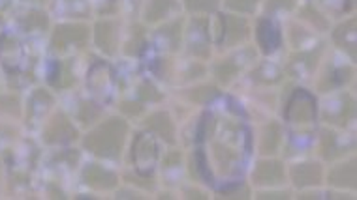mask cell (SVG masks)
<instances>
[{
    "instance_id": "6da1fadb",
    "label": "cell",
    "mask_w": 357,
    "mask_h": 200,
    "mask_svg": "<svg viewBox=\"0 0 357 200\" xmlns=\"http://www.w3.org/2000/svg\"><path fill=\"white\" fill-rule=\"evenodd\" d=\"M126 133H128L126 122L121 118H109L86 135L85 148L100 158H117L123 150Z\"/></svg>"
},
{
    "instance_id": "7a4b0ae2",
    "label": "cell",
    "mask_w": 357,
    "mask_h": 200,
    "mask_svg": "<svg viewBox=\"0 0 357 200\" xmlns=\"http://www.w3.org/2000/svg\"><path fill=\"white\" fill-rule=\"evenodd\" d=\"M86 38H89V28L85 24L79 23H70V24H61L56 26L53 32V40H51V47L64 53L70 47H79L85 45Z\"/></svg>"
},
{
    "instance_id": "3957f363",
    "label": "cell",
    "mask_w": 357,
    "mask_h": 200,
    "mask_svg": "<svg viewBox=\"0 0 357 200\" xmlns=\"http://www.w3.org/2000/svg\"><path fill=\"white\" fill-rule=\"evenodd\" d=\"M316 116V101L305 90H296L286 105V118L291 124H310Z\"/></svg>"
},
{
    "instance_id": "277c9868",
    "label": "cell",
    "mask_w": 357,
    "mask_h": 200,
    "mask_svg": "<svg viewBox=\"0 0 357 200\" xmlns=\"http://www.w3.org/2000/svg\"><path fill=\"white\" fill-rule=\"evenodd\" d=\"M134 163L139 172H149L154 167L156 161V144L151 135H137L136 142H134Z\"/></svg>"
},
{
    "instance_id": "5b68a950",
    "label": "cell",
    "mask_w": 357,
    "mask_h": 200,
    "mask_svg": "<svg viewBox=\"0 0 357 200\" xmlns=\"http://www.w3.org/2000/svg\"><path fill=\"white\" fill-rule=\"evenodd\" d=\"M75 128L70 124V120L64 115H56L51 118L47 128L43 129V140L50 144H59V142H68L75 139Z\"/></svg>"
},
{
    "instance_id": "8992f818",
    "label": "cell",
    "mask_w": 357,
    "mask_h": 200,
    "mask_svg": "<svg viewBox=\"0 0 357 200\" xmlns=\"http://www.w3.org/2000/svg\"><path fill=\"white\" fill-rule=\"evenodd\" d=\"M83 180H85L89 188L100 189V191L113 189L117 185V176L111 170H105L104 167H100V165H89L85 172H83Z\"/></svg>"
},
{
    "instance_id": "52a82bcc",
    "label": "cell",
    "mask_w": 357,
    "mask_h": 200,
    "mask_svg": "<svg viewBox=\"0 0 357 200\" xmlns=\"http://www.w3.org/2000/svg\"><path fill=\"white\" fill-rule=\"evenodd\" d=\"M284 180V169L278 161H259L254 170V182L258 185H277Z\"/></svg>"
},
{
    "instance_id": "ba28073f",
    "label": "cell",
    "mask_w": 357,
    "mask_h": 200,
    "mask_svg": "<svg viewBox=\"0 0 357 200\" xmlns=\"http://www.w3.org/2000/svg\"><path fill=\"white\" fill-rule=\"evenodd\" d=\"M291 180H294L297 188L318 185V183H321V167L316 163L296 165L291 169Z\"/></svg>"
},
{
    "instance_id": "9c48e42d",
    "label": "cell",
    "mask_w": 357,
    "mask_h": 200,
    "mask_svg": "<svg viewBox=\"0 0 357 200\" xmlns=\"http://www.w3.org/2000/svg\"><path fill=\"white\" fill-rule=\"evenodd\" d=\"M96 45H98L104 53L113 55L115 47H117V24L113 21H100L96 24Z\"/></svg>"
},
{
    "instance_id": "30bf717a",
    "label": "cell",
    "mask_w": 357,
    "mask_h": 200,
    "mask_svg": "<svg viewBox=\"0 0 357 200\" xmlns=\"http://www.w3.org/2000/svg\"><path fill=\"white\" fill-rule=\"evenodd\" d=\"M351 115H354V101L348 96L335 99L333 103L327 105L326 109V120L333 122V124H340V126L348 124Z\"/></svg>"
},
{
    "instance_id": "8fae6325",
    "label": "cell",
    "mask_w": 357,
    "mask_h": 200,
    "mask_svg": "<svg viewBox=\"0 0 357 200\" xmlns=\"http://www.w3.org/2000/svg\"><path fill=\"white\" fill-rule=\"evenodd\" d=\"M256 36H258V43L264 53H273V51L280 45V36H278L277 28H275L271 24V21H267V19H261V21H259Z\"/></svg>"
},
{
    "instance_id": "7c38bea8",
    "label": "cell",
    "mask_w": 357,
    "mask_h": 200,
    "mask_svg": "<svg viewBox=\"0 0 357 200\" xmlns=\"http://www.w3.org/2000/svg\"><path fill=\"white\" fill-rule=\"evenodd\" d=\"M224 43H228V45H235V43H239L241 40H245L248 34L247 23L243 21L241 17H228L224 19Z\"/></svg>"
},
{
    "instance_id": "4fadbf2b",
    "label": "cell",
    "mask_w": 357,
    "mask_h": 200,
    "mask_svg": "<svg viewBox=\"0 0 357 200\" xmlns=\"http://www.w3.org/2000/svg\"><path fill=\"white\" fill-rule=\"evenodd\" d=\"M329 182L337 188H354L356 185V167H354V161H350L348 165H339L331 170L329 174Z\"/></svg>"
},
{
    "instance_id": "5bb4252c",
    "label": "cell",
    "mask_w": 357,
    "mask_h": 200,
    "mask_svg": "<svg viewBox=\"0 0 357 200\" xmlns=\"http://www.w3.org/2000/svg\"><path fill=\"white\" fill-rule=\"evenodd\" d=\"M177 8V0H151L145 12V19L149 23H156L160 19L167 17Z\"/></svg>"
},
{
    "instance_id": "9a60e30c",
    "label": "cell",
    "mask_w": 357,
    "mask_h": 200,
    "mask_svg": "<svg viewBox=\"0 0 357 200\" xmlns=\"http://www.w3.org/2000/svg\"><path fill=\"white\" fill-rule=\"evenodd\" d=\"M147 126L149 129H153L154 133L160 135L164 140L173 142V135H175V131H173V124L167 115H164V112H156V115H153L149 118Z\"/></svg>"
},
{
    "instance_id": "2e32d148",
    "label": "cell",
    "mask_w": 357,
    "mask_h": 200,
    "mask_svg": "<svg viewBox=\"0 0 357 200\" xmlns=\"http://www.w3.org/2000/svg\"><path fill=\"white\" fill-rule=\"evenodd\" d=\"M89 85L93 86L98 94H104L105 90H109L111 85V72L109 67L104 64H96L89 73Z\"/></svg>"
},
{
    "instance_id": "e0dca14e",
    "label": "cell",
    "mask_w": 357,
    "mask_h": 200,
    "mask_svg": "<svg viewBox=\"0 0 357 200\" xmlns=\"http://www.w3.org/2000/svg\"><path fill=\"white\" fill-rule=\"evenodd\" d=\"M50 83L55 88H68V86L74 85V75H72V69H70L68 64L56 62L50 73Z\"/></svg>"
},
{
    "instance_id": "ac0fdd59",
    "label": "cell",
    "mask_w": 357,
    "mask_h": 200,
    "mask_svg": "<svg viewBox=\"0 0 357 200\" xmlns=\"http://www.w3.org/2000/svg\"><path fill=\"white\" fill-rule=\"evenodd\" d=\"M278 144H280V128L277 124H269L264 129V139H261V152L264 153H275Z\"/></svg>"
},
{
    "instance_id": "d6986e66",
    "label": "cell",
    "mask_w": 357,
    "mask_h": 200,
    "mask_svg": "<svg viewBox=\"0 0 357 200\" xmlns=\"http://www.w3.org/2000/svg\"><path fill=\"white\" fill-rule=\"evenodd\" d=\"M178 40H181V23L178 21L158 32V42H160V45H164V49H175L178 45Z\"/></svg>"
},
{
    "instance_id": "ffe728a7",
    "label": "cell",
    "mask_w": 357,
    "mask_h": 200,
    "mask_svg": "<svg viewBox=\"0 0 357 200\" xmlns=\"http://www.w3.org/2000/svg\"><path fill=\"white\" fill-rule=\"evenodd\" d=\"M346 40H350L351 45L356 47V21H354V19H350L348 23L339 26L337 32H335V42L339 43L342 49L346 47Z\"/></svg>"
},
{
    "instance_id": "44dd1931",
    "label": "cell",
    "mask_w": 357,
    "mask_h": 200,
    "mask_svg": "<svg viewBox=\"0 0 357 200\" xmlns=\"http://www.w3.org/2000/svg\"><path fill=\"white\" fill-rule=\"evenodd\" d=\"M21 24L25 26V31L34 32V31H43L47 26V15L42 12H31L26 13L25 17L21 19Z\"/></svg>"
},
{
    "instance_id": "7402d4cb",
    "label": "cell",
    "mask_w": 357,
    "mask_h": 200,
    "mask_svg": "<svg viewBox=\"0 0 357 200\" xmlns=\"http://www.w3.org/2000/svg\"><path fill=\"white\" fill-rule=\"evenodd\" d=\"M98 116H100V109L96 107V105L89 103V101L81 103L79 112H77V118H79L83 124H93V122L96 120Z\"/></svg>"
},
{
    "instance_id": "603a6c76",
    "label": "cell",
    "mask_w": 357,
    "mask_h": 200,
    "mask_svg": "<svg viewBox=\"0 0 357 200\" xmlns=\"http://www.w3.org/2000/svg\"><path fill=\"white\" fill-rule=\"evenodd\" d=\"M190 12H211L218 6V0H185Z\"/></svg>"
},
{
    "instance_id": "cb8c5ba5",
    "label": "cell",
    "mask_w": 357,
    "mask_h": 200,
    "mask_svg": "<svg viewBox=\"0 0 357 200\" xmlns=\"http://www.w3.org/2000/svg\"><path fill=\"white\" fill-rule=\"evenodd\" d=\"M237 69H239V67L235 66V64H231V60L224 62V64H220V66L216 67V77H218L222 83H229V81L234 79V75L237 73Z\"/></svg>"
},
{
    "instance_id": "d4e9b609",
    "label": "cell",
    "mask_w": 357,
    "mask_h": 200,
    "mask_svg": "<svg viewBox=\"0 0 357 200\" xmlns=\"http://www.w3.org/2000/svg\"><path fill=\"white\" fill-rule=\"evenodd\" d=\"M51 103H53V97H51L45 90H36V94L32 96L31 105L34 110H43L47 105Z\"/></svg>"
},
{
    "instance_id": "484cf974",
    "label": "cell",
    "mask_w": 357,
    "mask_h": 200,
    "mask_svg": "<svg viewBox=\"0 0 357 200\" xmlns=\"http://www.w3.org/2000/svg\"><path fill=\"white\" fill-rule=\"evenodd\" d=\"M258 77L267 83H275L280 77V73H278L277 66H273V64H261L258 69Z\"/></svg>"
},
{
    "instance_id": "4316f807",
    "label": "cell",
    "mask_w": 357,
    "mask_h": 200,
    "mask_svg": "<svg viewBox=\"0 0 357 200\" xmlns=\"http://www.w3.org/2000/svg\"><path fill=\"white\" fill-rule=\"evenodd\" d=\"M259 0H226L228 8L235 12H252L254 8L258 6Z\"/></svg>"
},
{
    "instance_id": "83f0119b",
    "label": "cell",
    "mask_w": 357,
    "mask_h": 200,
    "mask_svg": "<svg viewBox=\"0 0 357 200\" xmlns=\"http://www.w3.org/2000/svg\"><path fill=\"white\" fill-rule=\"evenodd\" d=\"M139 96L145 97V99H151V101H158L160 99V94L156 92V88L153 85H149V83H143L139 86Z\"/></svg>"
},
{
    "instance_id": "f1b7e54d",
    "label": "cell",
    "mask_w": 357,
    "mask_h": 200,
    "mask_svg": "<svg viewBox=\"0 0 357 200\" xmlns=\"http://www.w3.org/2000/svg\"><path fill=\"white\" fill-rule=\"evenodd\" d=\"M294 4H296V0H269L267 8L269 10H289V8H294Z\"/></svg>"
},
{
    "instance_id": "f546056e",
    "label": "cell",
    "mask_w": 357,
    "mask_h": 200,
    "mask_svg": "<svg viewBox=\"0 0 357 200\" xmlns=\"http://www.w3.org/2000/svg\"><path fill=\"white\" fill-rule=\"evenodd\" d=\"M247 194H248L247 188H241L239 185L235 191H224L222 197H224V199H247Z\"/></svg>"
},
{
    "instance_id": "4dcf8cb0",
    "label": "cell",
    "mask_w": 357,
    "mask_h": 200,
    "mask_svg": "<svg viewBox=\"0 0 357 200\" xmlns=\"http://www.w3.org/2000/svg\"><path fill=\"white\" fill-rule=\"evenodd\" d=\"M8 2H10V0H0V10H2V8H6Z\"/></svg>"
},
{
    "instance_id": "1f68e13d",
    "label": "cell",
    "mask_w": 357,
    "mask_h": 200,
    "mask_svg": "<svg viewBox=\"0 0 357 200\" xmlns=\"http://www.w3.org/2000/svg\"><path fill=\"white\" fill-rule=\"evenodd\" d=\"M34 2H45V0H34Z\"/></svg>"
}]
</instances>
